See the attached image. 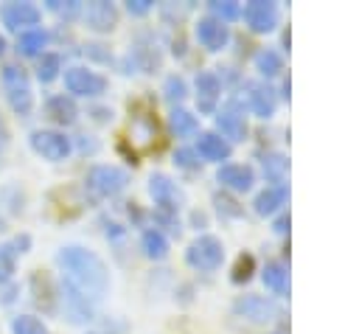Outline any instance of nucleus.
<instances>
[{"mask_svg": "<svg viewBox=\"0 0 359 334\" xmlns=\"http://www.w3.org/2000/svg\"><path fill=\"white\" fill-rule=\"evenodd\" d=\"M59 267L65 269V278H67V286H73L79 295L84 298H101L109 286V275H107V267L104 261L84 250V247H62L59 255H56Z\"/></svg>", "mask_w": 359, "mask_h": 334, "instance_id": "1", "label": "nucleus"}, {"mask_svg": "<svg viewBox=\"0 0 359 334\" xmlns=\"http://www.w3.org/2000/svg\"><path fill=\"white\" fill-rule=\"evenodd\" d=\"M3 90H6V98H8V104H11L14 112H20V115H28L31 112L34 93H31L28 73L20 65H6L3 67Z\"/></svg>", "mask_w": 359, "mask_h": 334, "instance_id": "2", "label": "nucleus"}, {"mask_svg": "<svg viewBox=\"0 0 359 334\" xmlns=\"http://www.w3.org/2000/svg\"><path fill=\"white\" fill-rule=\"evenodd\" d=\"M222 255H224V250H222V241L219 239H213V236H199L191 247H188V264L191 267H196V269H202V272H210V269H216L219 264H222Z\"/></svg>", "mask_w": 359, "mask_h": 334, "instance_id": "3", "label": "nucleus"}, {"mask_svg": "<svg viewBox=\"0 0 359 334\" xmlns=\"http://www.w3.org/2000/svg\"><path fill=\"white\" fill-rule=\"evenodd\" d=\"M126 182H129V177H126V171L118 168V166H95V168L87 174V185H90L95 194H101V196H115V194H121V191L126 188Z\"/></svg>", "mask_w": 359, "mask_h": 334, "instance_id": "4", "label": "nucleus"}, {"mask_svg": "<svg viewBox=\"0 0 359 334\" xmlns=\"http://www.w3.org/2000/svg\"><path fill=\"white\" fill-rule=\"evenodd\" d=\"M65 87L73 93V95H101L107 90V79L98 76L95 70H87V67H67L65 70Z\"/></svg>", "mask_w": 359, "mask_h": 334, "instance_id": "5", "label": "nucleus"}, {"mask_svg": "<svg viewBox=\"0 0 359 334\" xmlns=\"http://www.w3.org/2000/svg\"><path fill=\"white\" fill-rule=\"evenodd\" d=\"M31 149L45 160H65L70 154V138L56 129H36L31 135Z\"/></svg>", "mask_w": 359, "mask_h": 334, "instance_id": "6", "label": "nucleus"}, {"mask_svg": "<svg viewBox=\"0 0 359 334\" xmlns=\"http://www.w3.org/2000/svg\"><path fill=\"white\" fill-rule=\"evenodd\" d=\"M0 17H3V25L11 28V31H20V28H28V25H39L42 20V11L34 6V3H6L0 8Z\"/></svg>", "mask_w": 359, "mask_h": 334, "instance_id": "7", "label": "nucleus"}, {"mask_svg": "<svg viewBox=\"0 0 359 334\" xmlns=\"http://www.w3.org/2000/svg\"><path fill=\"white\" fill-rule=\"evenodd\" d=\"M84 20L93 31H112L115 28V20H118V11L112 3L107 0H95V3H87L84 8Z\"/></svg>", "mask_w": 359, "mask_h": 334, "instance_id": "8", "label": "nucleus"}, {"mask_svg": "<svg viewBox=\"0 0 359 334\" xmlns=\"http://www.w3.org/2000/svg\"><path fill=\"white\" fill-rule=\"evenodd\" d=\"M196 39H199L208 51H219V48H224V42H227V25H224L222 20H216V17H205V20H199V25H196Z\"/></svg>", "mask_w": 359, "mask_h": 334, "instance_id": "9", "label": "nucleus"}, {"mask_svg": "<svg viewBox=\"0 0 359 334\" xmlns=\"http://www.w3.org/2000/svg\"><path fill=\"white\" fill-rule=\"evenodd\" d=\"M244 17H247V22H250L255 31H269V28H275V22H278V8H275L272 3L255 0V3H250V6L244 8Z\"/></svg>", "mask_w": 359, "mask_h": 334, "instance_id": "10", "label": "nucleus"}, {"mask_svg": "<svg viewBox=\"0 0 359 334\" xmlns=\"http://www.w3.org/2000/svg\"><path fill=\"white\" fill-rule=\"evenodd\" d=\"M236 312L244 314L247 320H255V323H264V320H272L275 317V306L266 300V298H258V295H247L236 303Z\"/></svg>", "mask_w": 359, "mask_h": 334, "instance_id": "11", "label": "nucleus"}, {"mask_svg": "<svg viewBox=\"0 0 359 334\" xmlns=\"http://www.w3.org/2000/svg\"><path fill=\"white\" fill-rule=\"evenodd\" d=\"M219 98V79L213 73H199L196 76V104L202 112H213Z\"/></svg>", "mask_w": 359, "mask_h": 334, "instance_id": "12", "label": "nucleus"}, {"mask_svg": "<svg viewBox=\"0 0 359 334\" xmlns=\"http://www.w3.org/2000/svg\"><path fill=\"white\" fill-rule=\"evenodd\" d=\"M149 191H151V196H154L163 208H177V202H180V191L174 188V182H171L165 174H154L151 182H149Z\"/></svg>", "mask_w": 359, "mask_h": 334, "instance_id": "13", "label": "nucleus"}, {"mask_svg": "<svg viewBox=\"0 0 359 334\" xmlns=\"http://www.w3.org/2000/svg\"><path fill=\"white\" fill-rule=\"evenodd\" d=\"M45 112H48V118H53L56 123H73L79 109H76L73 98H67V95H53V98H48Z\"/></svg>", "mask_w": 359, "mask_h": 334, "instance_id": "14", "label": "nucleus"}, {"mask_svg": "<svg viewBox=\"0 0 359 334\" xmlns=\"http://www.w3.org/2000/svg\"><path fill=\"white\" fill-rule=\"evenodd\" d=\"M219 182L236 191H247L252 185V171L247 166H224L219 168Z\"/></svg>", "mask_w": 359, "mask_h": 334, "instance_id": "15", "label": "nucleus"}, {"mask_svg": "<svg viewBox=\"0 0 359 334\" xmlns=\"http://www.w3.org/2000/svg\"><path fill=\"white\" fill-rule=\"evenodd\" d=\"M45 45H48V34H45L42 28H28V31H22L20 39H17V51H20L22 56H39Z\"/></svg>", "mask_w": 359, "mask_h": 334, "instance_id": "16", "label": "nucleus"}, {"mask_svg": "<svg viewBox=\"0 0 359 334\" xmlns=\"http://www.w3.org/2000/svg\"><path fill=\"white\" fill-rule=\"evenodd\" d=\"M196 152H199L205 160H224V157L230 154V146H227L219 135H199Z\"/></svg>", "mask_w": 359, "mask_h": 334, "instance_id": "17", "label": "nucleus"}, {"mask_svg": "<svg viewBox=\"0 0 359 334\" xmlns=\"http://www.w3.org/2000/svg\"><path fill=\"white\" fill-rule=\"evenodd\" d=\"M216 123H219L222 135H224V138H233V140L244 138V132H247L244 118H241V115H236V112H222V115L216 118Z\"/></svg>", "mask_w": 359, "mask_h": 334, "instance_id": "18", "label": "nucleus"}, {"mask_svg": "<svg viewBox=\"0 0 359 334\" xmlns=\"http://www.w3.org/2000/svg\"><path fill=\"white\" fill-rule=\"evenodd\" d=\"M250 104H252V109H255L258 115L266 118V115L275 109V95H272L269 87H252V93H250Z\"/></svg>", "mask_w": 359, "mask_h": 334, "instance_id": "19", "label": "nucleus"}, {"mask_svg": "<svg viewBox=\"0 0 359 334\" xmlns=\"http://www.w3.org/2000/svg\"><path fill=\"white\" fill-rule=\"evenodd\" d=\"M143 250H146L149 258H163L168 253V241L160 230H146L143 233Z\"/></svg>", "mask_w": 359, "mask_h": 334, "instance_id": "20", "label": "nucleus"}, {"mask_svg": "<svg viewBox=\"0 0 359 334\" xmlns=\"http://www.w3.org/2000/svg\"><path fill=\"white\" fill-rule=\"evenodd\" d=\"M11 334H48L45 323L34 314H20L11 320Z\"/></svg>", "mask_w": 359, "mask_h": 334, "instance_id": "21", "label": "nucleus"}, {"mask_svg": "<svg viewBox=\"0 0 359 334\" xmlns=\"http://www.w3.org/2000/svg\"><path fill=\"white\" fill-rule=\"evenodd\" d=\"M283 199H286V191H283V188H266L264 194H258L255 211H258V213H272L278 205H283Z\"/></svg>", "mask_w": 359, "mask_h": 334, "instance_id": "22", "label": "nucleus"}, {"mask_svg": "<svg viewBox=\"0 0 359 334\" xmlns=\"http://www.w3.org/2000/svg\"><path fill=\"white\" fill-rule=\"evenodd\" d=\"M59 70H62V59L56 53H42V59L36 65V79L39 81H53L59 76Z\"/></svg>", "mask_w": 359, "mask_h": 334, "instance_id": "23", "label": "nucleus"}, {"mask_svg": "<svg viewBox=\"0 0 359 334\" xmlns=\"http://www.w3.org/2000/svg\"><path fill=\"white\" fill-rule=\"evenodd\" d=\"M171 126H174L177 135H194V132L199 129L196 115H191L188 109H174V112H171Z\"/></svg>", "mask_w": 359, "mask_h": 334, "instance_id": "24", "label": "nucleus"}, {"mask_svg": "<svg viewBox=\"0 0 359 334\" xmlns=\"http://www.w3.org/2000/svg\"><path fill=\"white\" fill-rule=\"evenodd\" d=\"M14 264H17V250H14V244H0V283L14 275Z\"/></svg>", "mask_w": 359, "mask_h": 334, "instance_id": "25", "label": "nucleus"}, {"mask_svg": "<svg viewBox=\"0 0 359 334\" xmlns=\"http://www.w3.org/2000/svg\"><path fill=\"white\" fill-rule=\"evenodd\" d=\"M264 281H266V286H269V289H275V292H283V289H286V272H283V267H278V264L266 267V272H264Z\"/></svg>", "mask_w": 359, "mask_h": 334, "instance_id": "26", "label": "nucleus"}, {"mask_svg": "<svg viewBox=\"0 0 359 334\" xmlns=\"http://www.w3.org/2000/svg\"><path fill=\"white\" fill-rule=\"evenodd\" d=\"M210 8H213V14H216V20H236L238 14H241V8H238V3H210Z\"/></svg>", "mask_w": 359, "mask_h": 334, "instance_id": "27", "label": "nucleus"}, {"mask_svg": "<svg viewBox=\"0 0 359 334\" xmlns=\"http://www.w3.org/2000/svg\"><path fill=\"white\" fill-rule=\"evenodd\" d=\"M258 67H261L264 73H278V70H280V56H278L275 51H261V53H258Z\"/></svg>", "mask_w": 359, "mask_h": 334, "instance_id": "28", "label": "nucleus"}, {"mask_svg": "<svg viewBox=\"0 0 359 334\" xmlns=\"http://www.w3.org/2000/svg\"><path fill=\"white\" fill-rule=\"evenodd\" d=\"M48 8L62 14V17H73L79 11V3L76 0H48Z\"/></svg>", "mask_w": 359, "mask_h": 334, "instance_id": "29", "label": "nucleus"}, {"mask_svg": "<svg viewBox=\"0 0 359 334\" xmlns=\"http://www.w3.org/2000/svg\"><path fill=\"white\" fill-rule=\"evenodd\" d=\"M165 98H168V101H180V98H185V81L177 79V76H171V79L165 81Z\"/></svg>", "mask_w": 359, "mask_h": 334, "instance_id": "30", "label": "nucleus"}, {"mask_svg": "<svg viewBox=\"0 0 359 334\" xmlns=\"http://www.w3.org/2000/svg\"><path fill=\"white\" fill-rule=\"evenodd\" d=\"M250 269H252V258H250V255H241L238 264H236L233 281H244V278H250Z\"/></svg>", "mask_w": 359, "mask_h": 334, "instance_id": "31", "label": "nucleus"}, {"mask_svg": "<svg viewBox=\"0 0 359 334\" xmlns=\"http://www.w3.org/2000/svg\"><path fill=\"white\" fill-rule=\"evenodd\" d=\"M177 163H180L182 168H194V166H196V154H194L191 149H180V152H177Z\"/></svg>", "mask_w": 359, "mask_h": 334, "instance_id": "32", "label": "nucleus"}, {"mask_svg": "<svg viewBox=\"0 0 359 334\" xmlns=\"http://www.w3.org/2000/svg\"><path fill=\"white\" fill-rule=\"evenodd\" d=\"M151 8V0H129V11L132 14H146Z\"/></svg>", "mask_w": 359, "mask_h": 334, "instance_id": "33", "label": "nucleus"}, {"mask_svg": "<svg viewBox=\"0 0 359 334\" xmlns=\"http://www.w3.org/2000/svg\"><path fill=\"white\" fill-rule=\"evenodd\" d=\"M6 146H8V126H6V121L0 115V154L6 152Z\"/></svg>", "mask_w": 359, "mask_h": 334, "instance_id": "34", "label": "nucleus"}, {"mask_svg": "<svg viewBox=\"0 0 359 334\" xmlns=\"http://www.w3.org/2000/svg\"><path fill=\"white\" fill-rule=\"evenodd\" d=\"M3 53H6V36L0 34V56H3Z\"/></svg>", "mask_w": 359, "mask_h": 334, "instance_id": "35", "label": "nucleus"}]
</instances>
